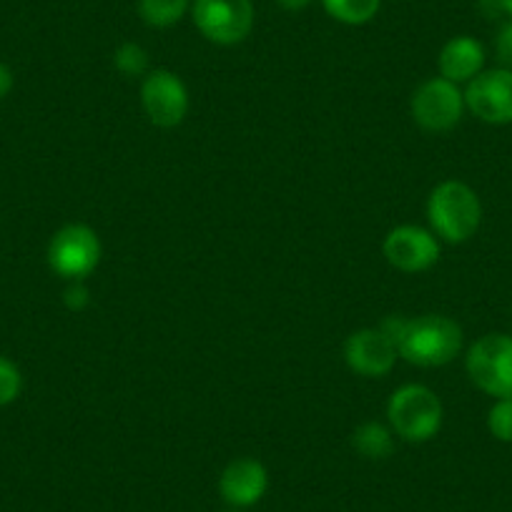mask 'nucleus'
I'll return each mask as SVG.
<instances>
[{"mask_svg": "<svg viewBox=\"0 0 512 512\" xmlns=\"http://www.w3.org/2000/svg\"><path fill=\"white\" fill-rule=\"evenodd\" d=\"M462 327L442 314L407 319L397 337V354L417 367H445L460 354Z\"/></svg>", "mask_w": 512, "mask_h": 512, "instance_id": "f257e3e1", "label": "nucleus"}, {"mask_svg": "<svg viewBox=\"0 0 512 512\" xmlns=\"http://www.w3.org/2000/svg\"><path fill=\"white\" fill-rule=\"evenodd\" d=\"M432 234L447 244H465L482 224V204L475 189L462 181H442L427 199Z\"/></svg>", "mask_w": 512, "mask_h": 512, "instance_id": "f03ea898", "label": "nucleus"}, {"mask_svg": "<svg viewBox=\"0 0 512 512\" xmlns=\"http://www.w3.org/2000/svg\"><path fill=\"white\" fill-rule=\"evenodd\" d=\"M442 402L425 384H405L392 392L387 405V420L392 432L405 442H427L440 432Z\"/></svg>", "mask_w": 512, "mask_h": 512, "instance_id": "7ed1b4c3", "label": "nucleus"}, {"mask_svg": "<svg viewBox=\"0 0 512 512\" xmlns=\"http://www.w3.org/2000/svg\"><path fill=\"white\" fill-rule=\"evenodd\" d=\"M467 374L472 384L495 400H512V337L485 334L467 352Z\"/></svg>", "mask_w": 512, "mask_h": 512, "instance_id": "20e7f679", "label": "nucleus"}, {"mask_svg": "<svg viewBox=\"0 0 512 512\" xmlns=\"http://www.w3.org/2000/svg\"><path fill=\"white\" fill-rule=\"evenodd\" d=\"M101 262V241L86 224H68L53 234L48 244V264L58 277L83 282Z\"/></svg>", "mask_w": 512, "mask_h": 512, "instance_id": "39448f33", "label": "nucleus"}, {"mask_svg": "<svg viewBox=\"0 0 512 512\" xmlns=\"http://www.w3.org/2000/svg\"><path fill=\"white\" fill-rule=\"evenodd\" d=\"M191 18L206 41L236 46L254 28L251 0H191Z\"/></svg>", "mask_w": 512, "mask_h": 512, "instance_id": "423d86ee", "label": "nucleus"}, {"mask_svg": "<svg viewBox=\"0 0 512 512\" xmlns=\"http://www.w3.org/2000/svg\"><path fill=\"white\" fill-rule=\"evenodd\" d=\"M465 108V93L460 91V86L442 76L422 83L412 93L410 101V111L415 123L420 128H425V131H430V134L452 131L462 121Z\"/></svg>", "mask_w": 512, "mask_h": 512, "instance_id": "0eeeda50", "label": "nucleus"}, {"mask_svg": "<svg viewBox=\"0 0 512 512\" xmlns=\"http://www.w3.org/2000/svg\"><path fill=\"white\" fill-rule=\"evenodd\" d=\"M141 103L154 126L174 128L189 113V91L176 73L156 68L141 83Z\"/></svg>", "mask_w": 512, "mask_h": 512, "instance_id": "6e6552de", "label": "nucleus"}, {"mask_svg": "<svg viewBox=\"0 0 512 512\" xmlns=\"http://www.w3.org/2000/svg\"><path fill=\"white\" fill-rule=\"evenodd\" d=\"M465 106L470 108L472 116L492 126L512 123V71L492 68L472 78L467 83Z\"/></svg>", "mask_w": 512, "mask_h": 512, "instance_id": "1a4fd4ad", "label": "nucleus"}, {"mask_svg": "<svg viewBox=\"0 0 512 512\" xmlns=\"http://www.w3.org/2000/svg\"><path fill=\"white\" fill-rule=\"evenodd\" d=\"M384 259L397 269V272L405 274H417L425 272V269L435 267L437 259H440V241L435 239V234L420 226H397L390 234L384 236Z\"/></svg>", "mask_w": 512, "mask_h": 512, "instance_id": "9d476101", "label": "nucleus"}, {"mask_svg": "<svg viewBox=\"0 0 512 512\" xmlns=\"http://www.w3.org/2000/svg\"><path fill=\"white\" fill-rule=\"evenodd\" d=\"M397 347L379 327L359 329L344 344V359L349 369L362 377H384L390 374L397 362Z\"/></svg>", "mask_w": 512, "mask_h": 512, "instance_id": "9b49d317", "label": "nucleus"}, {"mask_svg": "<svg viewBox=\"0 0 512 512\" xmlns=\"http://www.w3.org/2000/svg\"><path fill=\"white\" fill-rule=\"evenodd\" d=\"M269 472L254 457H239L229 462L219 477V492L226 505L251 507L267 495Z\"/></svg>", "mask_w": 512, "mask_h": 512, "instance_id": "f8f14e48", "label": "nucleus"}, {"mask_svg": "<svg viewBox=\"0 0 512 512\" xmlns=\"http://www.w3.org/2000/svg\"><path fill=\"white\" fill-rule=\"evenodd\" d=\"M437 66H440V76L447 81L457 83V86L470 83L485 68V48L477 38L457 36L442 46Z\"/></svg>", "mask_w": 512, "mask_h": 512, "instance_id": "ddd939ff", "label": "nucleus"}, {"mask_svg": "<svg viewBox=\"0 0 512 512\" xmlns=\"http://www.w3.org/2000/svg\"><path fill=\"white\" fill-rule=\"evenodd\" d=\"M352 447L364 460H387L395 452V432L382 422H364L354 430Z\"/></svg>", "mask_w": 512, "mask_h": 512, "instance_id": "4468645a", "label": "nucleus"}, {"mask_svg": "<svg viewBox=\"0 0 512 512\" xmlns=\"http://www.w3.org/2000/svg\"><path fill=\"white\" fill-rule=\"evenodd\" d=\"M191 11V0H139V16L151 28H171Z\"/></svg>", "mask_w": 512, "mask_h": 512, "instance_id": "2eb2a0df", "label": "nucleus"}, {"mask_svg": "<svg viewBox=\"0 0 512 512\" xmlns=\"http://www.w3.org/2000/svg\"><path fill=\"white\" fill-rule=\"evenodd\" d=\"M324 11L339 23L347 26H362L369 23L379 11L382 0H322Z\"/></svg>", "mask_w": 512, "mask_h": 512, "instance_id": "dca6fc26", "label": "nucleus"}, {"mask_svg": "<svg viewBox=\"0 0 512 512\" xmlns=\"http://www.w3.org/2000/svg\"><path fill=\"white\" fill-rule=\"evenodd\" d=\"M113 66L128 78H139L149 73V53L139 43H123L113 53Z\"/></svg>", "mask_w": 512, "mask_h": 512, "instance_id": "f3484780", "label": "nucleus"}, {"mask_svg": "<svg viewBox=\"0 0 512 512\" xmlns=\"http://www.w3.org/2000/svg\"><path fill=\"white\" fill-rule=\"evenodd\" d=\"M23 374L11 359L0 357V407L13 405L21 397Z\"/></svg>", "mask_w": 512, "mask_h": 512, "instance_id": "a211bd4d", "label": "nucleus"}, {"mask_svg": "<svg viewBox=\"0 0 512 512\" xmlns=\"http://www.w3.org/2000/svg\"><path fill=\"white\" fill-rule=\"evenodd\" d=\"M490 435L500 442H512V400H497L487 415Z\"/></svg>", "mask_w": 512, "mask_h": 512, "instance_id": "6ab92c4d", "label": "nucleus"}, {"mask_svg": "<svg viewBox=\"0 0 512 512\" xmlns=\"http://www.w3.org/2000/svg\"><path fill=\"white\" fill-rule=\"evenodd\" d=\"M63 304H66L71 312H83V309L91 304V292L83 282H71L63 292Z\"/></svg>", "mask_w": 512, "mask_h": 512, "instance_id": "aec40b11", "label": "nucleus"}, {"mask_svg": "<svg viewBox=\"0 0 512 512\" xmlns=\"http://www.w3.org/2000/svg\"><path fill=\"white\" fill-rule=\"evenodd\" d=\"M495 53L497 61H500V68L512 71V21L505 23V26L500 28V33H497Z\"/></svg>", "mask_w": 512, "mask_h": 512, "instance_id": "412c9836", "label": "nucleus"}, {"mask_svg": "<svg viewBox=\"0 0 512 512\" xmlns=\"http://www.w3.org/2000/svg\"><path fill=\"white\" fill-rule=\"evenodd\" d=\"M13 83H16V78H13V71L6 66V63L0 61V101L8 96V93L13 91Z\"/></svg>", "mask_w": 512, "mask_h": 512, "instance_id": "4be33fe9", "label": "nucleus"}, {"mask_svg": "<svg viewBox=\"0 0 512 512\" xmlns=\"http://www.w3.org/2000/svg\"><path fill=\"white\" fill-rule=\"evenodd\" d=\"M284 11H304L307 6H312L314 0H277Z\"/></svg>", "mask_w": 512, "mask_h": 512, "instance_id": "5701e85b", "label": "nucleus"}, {"mask_svg": "<svg viewBox=\"0 0 512 512\" xmlns=\"http://www.w3.org/2000/svg\"><path fill=\"white\" fill-rule=\"evenodd\" d=\"M500 8H502V13H507L512 21V0H500Z\"/></svg>", "mask_w": 512, "mask_h": 512, "instance_id": "b1692460", "label": "nucleus"}, {"mask_svg": "<svg viewBox=\"0 0 512 512\" xmlns=\"http://www.w3.org/2000/svg\"><path fill=\"white\" fill-rule=\"evenodd\" d=\"M234 512H236V510H234Z\"/></svg>", "mask_w": 512, "mask_h": 512, "instance_id": "393cba45", "label": "nucleus"}]
</instances>
